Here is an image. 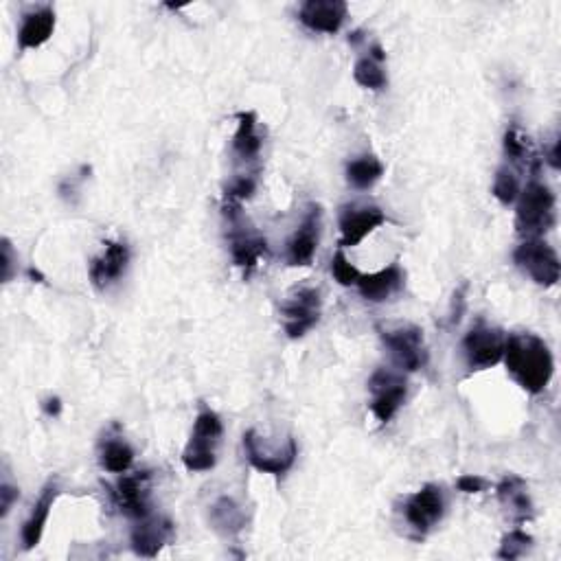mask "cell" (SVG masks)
Wrapping results in <instances>:
<instances>
[{
  "instance_id": "1",
  "label": "cell",
  "mask_w": 561,
  "mask_h": 561,
  "mask_svg": "<svg viewBox=\"0 0 561 561\" xmlns=\"http://www.w3.org/2000/svg\"><path fill=\"white\" fill-rule=\"evenodd\" d=\"M505 362L513 380L531 395H540L553 380V353L546 342L531 331H515L507 336Z\"/></svg>"
},
{
  "instance_id": "2",
  "label": "cell",
  "mask_w": 561,
  "mask_h": 561,
  "mask_svg": "<svg viewBox=\"0 0 561 561\" xmlns=\"http://www.w3.org/2000/svg\"><path fill=\"white\" fill-rule=\"evenodd\" d=\"M555 222V193L544 182L531 180L518 196L515 228L526 239H540L548 231H553Z\"/></svg>"
},
{
  "instance_id": "3",
  "label": "cell",
  "mask_w": 561,
  "mask_h": 561,
  "mask_svg": "<svg viewBox=\"0 0 561 561\" xmlns=\"http://www.w3.org/2000/svg\"><path fill=\"white\" fill-rule=\"evenodd\" d=\"M380 338L391 351L397 369L415 373L428 364V347L423 329L412 323H386L377 327Z\"/></svg>"
},
{
  "instance_id": "4",
  "label": "cell",
  "mask_w": 561,
  "mask_h": 561,
  "mask_svg": "<svg viewBox=\"0 0 561 561\" xmlns=\"http://www.w3.org/2000/svg\"><path fill=\"white\" fill-rule=\"evenodd\" d=\"M222 419L213 410H202L193 423L191 439L182 452V463L189 472H211L217 463V445L222 441Z\"/></svg>"
},
{
  "instance_id": "5",
  "label": "cell",
  "mask_w": 561,
  "mask_h": 561,
  "mask_svg": "<svg viewBox=\"0 0 561 561\" xmlns=\"http://www.w3.org/2000/svg\"><path fill=\"white\" fill-rule=\"evenodd\" d=\"M224 217L231 224V235H228V242H231V257L237 268H242L248 272H253L257 268V263L268 257V242L255 231H250L242 224V209L239 204L224 202Z\"/></svg>"
},
{
  "instance_id": "6",
  "label": "cell",
  "mask_w": 561,
  "mask_h": 561,
  "mask_svg": "<svg viewBox=\"0 0 561 561\" xmlns=\"http://www.w3.org/2000/svg\"><path fill=\"white\" fill-rule=\"evenodd\" d=\"M515 266L524 270L529 277L544 288H553L561 277V263L551 244L544 239H526L513 253Z\"/></svg>"
},
{
  "instance_id": "7",
  "label": "cell",
  "mask_w": 561,
  "mask_h": 561,
  "mask_svg": "<svg viewBox=\"0 0 561 561\" xmlns=\"http://www.w3.org/2000/svg\"><path fill=\"white\" fill-rule=\"evenodd\" d=\"M323 312V299L318 288H296L281 305L283 329L288 338L299 340L312 331Z\"/></svg>"
},
{
  "instance_id": "8",
  "label": "cell",
  "mask_w": 561,
  "mask_h": 561,
  "mask_svg": "<svg viewBox=\"0 0 561 561\" xmlns=\"http://www.w3.org/2000/svg\"><path fill=\"white\" fill-rule=\"evenodd\" d=\"M505 331L498 327H491L485 323H478L467 331L463 340V353L467 366L472 371H485L496 366L505 358Z\"/></svg>"
},
{
  "instance_id": "9",
  "label": "cell",
  "mask_w": 561,
  "mask_h": 561,
  "mask_svg": "<svg viewBox=\"0 0 561 561\" xmlns=\"http://www.w3.org/2000/svg\"><path fill=\"white\" fill-rule=\"evenodd\" d=\"M371 393V412L380 423H388L397 410L404 406L408 395L406 377L391 369H377L369 380Z\"/></svg>"
},
{
  "instance_id": "10",
  "label": "cell",
  "mask_w": 561,
  "mask_h": 561,
  "mask_svg": "<svg viewBox=\"0 0 561 561\" xmlns=\"http://www.w3.org/2000/svg\"><path fill=\"white\" fill-rule=\"evenodd\" d=\"M244 450L246 459L253 465L257 472L272 474V476H283L288 474L296 456H299V445L292 437L285 439L283 445H279L277 450H270L266 443L259 439V434L255 430H248L244 434Z\"/></svg>"
},
{
  "instance_id": "11",
  "label": "cell",
  "mask_w": 561,
  "mask_h": 561,
  "mask_svg": "<svg viewBox=\"0 0 561 561\" xmlns=\"http://www.w3.org/2000/svg\"><path fill=\"white\" fill-rule=\"evenodd\" d=\"M445 515V496L439 485L421 487L404 500V518L419 535L432 531Z\"/></svg>"
},
{
  "instance_id": "12",
  "label": "cell",
  "mask_w": 561,
  "mask_h": 561,
  "mask_svg": "<svg viewBox=\"0 0 561 561\" xmlns=\"http://www.w3.org/2000/svg\"><path fill=\"white\" fill-rule=\"evenodd\" d=\"M150 472H136L121 476L112 487V500L128 518L143 520L150 515Z\"/></svg>"
},
{
  "instance_id": "13",
  "label": "cell",
  "mask_w": 561,
  "mask_h": 561,
  "mask_svg": "<svg viewBox=\"0 0 561 561\" xmlns=\"http://www.w3.org/2000/svg\"><path fill=\"white\" fill-rule=\"evenodd\" d=\"M386 222V215L380 206L373 204H347L340 211V246L351 248L358 246L362 239L373 233Z\"/></svg>"
},
{
  "instance_id": "14",
  "label": "cell",
  "mask_w": 561,
  "mask_h": 561,
  "mask_svg": "<svg viewBox=\"0 0 561 561\" xmlns=\"http://www.w3.org/2000/svg\"><path fill=\"white\" fill-rule=\"evenodd\" d=\"M320 222H323V209L318 204H309L301 226L288 242V263L294 268L309 266L320 242Z\"/></svg>"
},
{
  "instance_id": "15",
  "label": "cell",
  "mask_w": 561,
  "mask_h": 561,
  "mask_svg": "<svg viewBox=\"0 0 561 561\" xmlns=\"http://www.w3.org/2000/svg\"><path fill=\"white\" fill-rule=\"evenodd\" d=\"M347 14L349 7L342 0H307L299 9V20L309 31L334 36L345 25Z\"/></svg>"
},
{
  "instance_id": "16",
  "label": "cell",
  "mask_w": 561,
  "mask_h": 561,
  "mask_svg": "<svg viewBox=\"0 0 561 561\" xmlns=\"http://www.w3.org/2000/svg\"><path fill=\"white\" fill-rule=\"evenodd\" d=\"M130 263V248L125 242H108L103 253L90 261V281L97 290H106L117 283Z\"/></svg>"
},
{
  "instance_id": "17",
  "label": "cell",
  "mask_w": 561,
  "mask_h": 561,
  "mask_svg": "<svg viewBox=\"0 0 561 561\" xmlns=\"http://www.w3.org/2000/svg\"><path fill=\"white\" fill-rule=\"evenodd\" d=\"M171 540H174V524L167 518L147 515L132 529V548L141 557H156Z\"/></svg>"
},
{
  "instance_id": "18",
  "label": "cell",
  "mask_w": 561,
  "mask_h": 561,
  "mask_svg": "<svg viewBox=\"0 0 561 561\" xmlns=\"http://www.w3.org/2000/svg\"><path fill=\"white\" fill-rule=\"evenodd\" d=\"M404 279L406 274L399 268V263H391V266L375 274H362L358 281V290L362 299L371 303H384L404 288Z\"/></svg>"
},
{
  "instance_id": "19",
  "label": "cell",
  "mask_w": 561,
  "mask_h": 561,
  "mask_svg": "<svg viewBox=\"0 0 561 561\" xmlns=\"http://www.w3.org/2000/svg\"><path fill=\"white\" fill-rule=\"evenodd\" d=\"M498 500L513 522L522 524L533 518V502L529 496V487H526L520 476L509 474L500 480Z\"/></svg>"
},
{
  "instance_id": "20",
  "label": "cell",
  "mask_w": 561,
  "mask_h": 561,
  "mask_svg": "<svg viewBox=\"0 0 561 561\" xmlns=\"http://www.w3.org/2000/svg\"><path fill=\"white\" fill-rule=\"evenodd\" d=\"M57 496H60V487H57V483H49L42 489V496L38 498L36 505H33L29 520L25 522V526H22V533H20L22 548H25V551H31V548H36L40 544L44 526L49 522V515Z\"/></svg>"
},
{
  "instance_id": "21",
  "label": "cell",
  "mask_w": 561,
  "mask_h": 561,
  "mask_svg": "<svg viewBox=\"0 0 561 561\" xmlns=\"http://www.w3.org/2000/svg\"><path fill=\"white\" fill-rule=\"evenodd\" d=\"M55 31V11L53 7H40L29 11L22 18V27L18 31L20 49H38L44 42H49Z\"/></svg>"
},
{
  "instance_id": "22",
  "label": "cell",
  "mask_w": 561,
  "mask_h": 561,
  "mask_svg": "<svg viewBox=\"0 0 561 561\" xmlns=\"http://www.w3.org/2000/svg\"><path fill=\"white\" fill-rule=\"evenodd\" d=\"M261 136L257 132V114L239 112L237 114V132L233 136V152L244 163H253L261 152Z\"/></svg>"
},
{
  "instance_id": "23",
  "label": "cell",
  "mask_w": 561,
  "mask_h": 561,
  "mask_svg": "<svg viewBox=\"0 0 561 561\" xmlns=\"http://www.w3.org/2000/svg\"><path fill=\"white\" fill-rule=\"evenodd\" d=\"M209 520H211L213 529L217 533L224 535V537H233V535L244 531L246 513L233 498L222 496L220 500H215V505L211 507Z\"/></svg>"
},
{
  "instance_id": "24",
  "label": "cell",
  "mask_w": 561,
  "mask_h": 561,
  "mask_svg": "<svg viewBox=\"0 0 561 561\" xmlns=\"http://www.w3.org/2000/svg\"><path fill=\"white\" fill-rule=\"evenodd\" d=\"M384 176V165L375 156H360L347 165V180L356 189H371Z\"/></svg>"
},
{
  "instance_id": "25",
  "label": "cell",
  "mask_w": 561,
  "mask_h": 561,
  "mask_svg": "<svg viewBox=\"0 0 561 561\" xmlns=\"http://www.w3.org/2000/svg\"><path fill=\"white\" fill-rule=\"evenodd\" d=\"M134 463V450L123 439H108L101 448V465L110 474L130 472Z\"/></svg>"
},
{
  "instance_id": "26",
  "label": "cell",
  "mask_w": 561,
  "mask_h": 561,
  "mask_svg": "<svg viewBox=\"0 0 561 561\" xmlns=\"http://www.w3.org/2000/svg\"><path fill=\"white\" fill-rule=\"evenodd\" d=\"M505 154L513 163H520L522 167H529V169H537L540 165V160L531 152L529 143H526L524 136L520 134V130L511 125V128L505 132Z\"/></svg>"
},
{
  "instance_id": "27",
  "label": "cell",
  "mask_w": 561,
  "mask_h": 561,
  "mask_svg": "<svg viewBox=\"0 0 561 561\" xmlns=\"http://www.w3.org/2000/svg\"><path fill=\"white\" fill-rule=\"evenodd\" d=\"M353 77H356V82L362 88H369V90H384L388 84V77L384 73V68L380 62H375L373 57H360L353 66Z\"/></svg>"
},
{
  "instance_id": "28",
  "label": "cell",
  "mask_w": 561,
  "mask_h": 561,
  "mask_svg": "<svg viewBox=\"0 0 561 561\" xmlns=\"http://www.w3.org/2000/svg\"><path fill=\"white\" fill-rule=\"evenodd\" d=\"M531 548H533V537L529 533L515 529V531H509L505 537H502L498 557L513 561V559L524 557L526 553L531 551Z\"/></svg>"
},
{
  "instance_id": "29",
  "label": "cell",
  "mask_w": 561,
  "mask_h": 561,
  "mask_svg": "<svg viewBox=\"0 0 561 561\" xmlns=\"http://www.w3.org/2000/svg\"><path fill=\"white\" fill-rule=\"evenodd\" d=\"M494 196L502 204H513L515 200H518L520 182H518V176H515L511 169H507V167L498 169L496 180H494Z\"/></svg>"
},
{
  "instance_id": "30",
  "label": "cell",
  "mask_w": 561,
  "mask_h": 561,
  "mask_svg": "<svg viewBox=\"0 0 561 561\" xmlns=\"http://www.w3.org/2000/svg\"><path fill=\"white\" fill-rule=\"evenodd\" d=\"M331 274H334V279L340 285H345V288H349V285H358V281L362 277L360 270L356 266H351L342 250H338L334 259H331Z\"/></svg>"
},
{
  "instance_id": "31",
  "label": "cell",
  "mask_w": 561,
  "mask_h": 561,
  "mask_svg": "<svg viewBox=\"0 0 561 561\" xmlns=\"http://www.w3.org/2000/svg\"><path fill=\"white\" fill-rule=\"evenodd\" d=\"M255 191H257V178L255 176H239L231 182V185L226 187L224 202L239 204V202L253 198Z\"/></svg>"
},
{
  "instance_id": "32",
  "label": "cell",
  "mask_w": 561,
  "mask_h": 561,
  "mask_svg": "<svg viewBox=\"0 0 561 561\" xmlns=\"http://www.w3.org/2000/svg\"><path fill=\"white\" fill-rule=\"evenodd\" d=\"M456 487H459V491H463V494H483V491L487 489V480L480 476L467 474L456 480Z\"/></svg>"
},
{
  "instance_id": "33",
  "label": "cell",
  "mask_w": 561,
  "mask_h": 561,
  "mask_svg": "<svg viewBox=\"0 0 561 561\" xmlns=\"http://www.w3.org/2000/svg\"><path fill=\"white\" fill-rule=\"evenodd\" d=\"M20 498V491L16 487H11L9 483L0 485V515H5L14 507V502Z\"/></svg>"
},
{
  "instance_id": "34",
  "label": "cell",
  "mask_w": 561,
  "mask_h": 561,
  "mask_svg": "<svg viewBox=\"0 0 561 561\" xmlns=\"http://www.w3.org/2000/svg\"><path fill=\"white\" fill-rule=\"evenodd\" d=\"M465 292H467V283L461 285L459 290L454 294V301H452V314H450V323L452 325H459L461 323V316L465 312Z\"/></svg>"
},
{
  "instance_id": "35",
  "label": "cell",
  "mask_w": 561,
  "mask_h": 561,
  "mask_svg": "<svg viewBox=\"0 0 561 561\" xmlns=\"http://www.w3.org/2000/svg\"><path fill=\"white\" fill-rule=\"evenodd\" d=\"M14 248H11V242L9 239H3V281H11V277H14V272H11V268H14Z\"/></svg>"
},
{
  "instance_id": "36",
  "label": "cell",
  "mask_w": 561,
  "mask_h": 561,
  "mask_svg": "<svg viewBox=\"0 0 561 561\" xmlns=\"http://www.w3.org/2000/svg\"><path fill=\"white\" fill-rule=\"evenodd\" d=\"M42 408H44V412H47L49 417H57L62 412V399L60 397H49L47 402L42 404Z\"/></svg>"
},
{
  "instance_id": "37",
  "label": "cell",
  "mask_w": 561,
  "mask_h": 561,
  "mask_svg": "<svg viewBox=\"0 0 561 561\" xmlns=\"http://www.w3.org/2000/svg\"><path fill=\"white\" fill-rule=\"evenodd\" d=\"M29 277H31V279H38V281H44V277H42V274H40L38 270H33V268L29 270Z\"/></svg>"
}]
</instances>
